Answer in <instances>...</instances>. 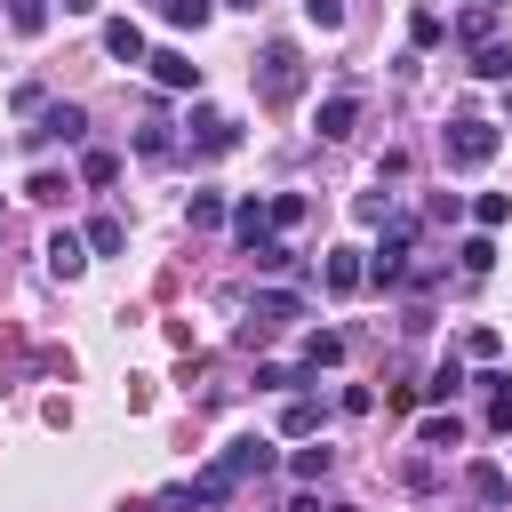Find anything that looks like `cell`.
Instances as JSON below:
<instances>
[{
	"mask_svg": "<svg viewBox=\"0 0 512 512\" xmlns=\"http://www.w3.org/2000/svg\"><path fill=\"white\" fill-rule=\"evenodd\" d=\"M256 96H264L272 112L304 96V48H296V40H264V56H256Z\"/></svg>",
	"mask_w": 512,
	"mask_h": 512,
	"instance_id": "obj_1",
	"label": "cell"
},
{
	"mask_svg": "<svg viewBox=\"0 0 512 512\" xmlns=\"http://www.w3.org/2000/svg\"><path fill=\"white\" fill-rule=\"evenodd\" d=\"M496 160V120H480V112H464V120H448V168H488Z\"/></svg>",
	"mask_w": 512,
	"mask_h": 512,
	"instance_id": "obj_2",
	"label": "cell"
},
{
	"mask_svg": "<svg viewBox=\"0 0 512 512\" xmlns=\"http://www.w3.org/2000/svg\"><path fill=\"white\" fill-rule=\"evenodd\" d=\"M408 240H416V216H392V224H384V248L368 256V280H376V288L408 280Z\"/></svg>",
	"mask_w": 512,
	"mask_h": 512,
	"instance_id": "obj_3",
	"label": "cell"
},
{
	"mask_svg": "<svg viewBox=\"0 0 512 512\" xmlns=\"http://www.w3.org/2000/svg\"><path fill=\"white\" fill-rule=\"evenodd\" d=\"M216 472H224L232 488H248V480H264V472H272V440H232V448L216 456Z\"/></svg>",
	"mask_w": 512,
	"mask_h": 512,
	"instance_id": "obj_4",
	"label": "cell"
},
{
	"mask_svg": "<svg viewBox=\"0 0 512 512\" xmlns=\"http://www.w3.org/2000/svg\"><path fill=\"white\" fill-rule=\"evenodd\" d=\"M24 136H32V144H80L88 120H80V104H40V120H32Z\"/></svg>",
	"mask_w": 512,
	"mask_h": 512,
	"instance_id": "obj_5",
	"label": "cell"
},
{
	"mask_svg": "<svg viewBox=\"0 0 512 512\" xmlns=\"http://www.w3.org/2000/svg\"><path fill=\"white\" fill-rule=\"evenodd\" d=\"M248 320H256V328H248V344H256V336H264V328H280V320H304V296H288V288H264V296H256V312H248Z\"/></svg>",
	"mask_w": 512,
	"mask_h": 512,
	"instance_id": "obj_6",
	"label": "cell"
},
{
	"mask_svg": "<svg viewBox=\"0 0 512 512\" xmlns=\"http://www.w3.org/2000/svg\"><path fill=\"white\" fill-rule=\"evenodd\" d=\"M144 64H152V80H160V88H200V64H192L184 48H152Z\"/></svg>",
	"mask_w": 512,
	"mask_h": 512,
	"instance_id": "obj_7",
	"label": "cell"
},
{
	"mask_svg": "<svg viewBox=\"0 0 512 512\" xmlns=\"http://www.w3.org/2000/svg\"><path fill=\"white\" fill-rule=\"evenodd\" d=\"M192 144H200V152H232V144H240V120H232V112H192Z\"/></svg>",
	"mask_w": 512,
	"mask_h": 512,
	"instance_id": "obj_8",
	"label": "cell"
},
{
	"mask_svg": "<svg viewBox=\"0 0 512 512\" xmlns=\"http://www.w3.org/2000/svg\"><path fill=\"white\" fill-rule=\"evenodd\" d=\"M464 488H472L480 504H496V512L512 504V480H504V464H488V456H480V464H464Z\"/></svg>",
	"mask_w": 512,
	"mask_h": 512,
	"instance_id": "obj_9",
	"label": "cell"
},
{
	"mask_svg": "<svg viewBox=\"0 0 512 512\" xmlns=\"http://www.w3.org/2000/svg\"><path fill=\"white\" fill-rule=\"evenodd\" d=\"M352 128H360V96H352V88H336V96L320 104V136L336 144V136H352Z\"/></svg>",
	"mask_w": 512,
	"mask_h": 512,
	"instance_id": "obj_10",
	"label": "cell"
},
{
	"mask_svg": "<svg viewBox=\"0 0 512 512\" xmlns=\"http://www.w3.org/2000/svg\"><path fill=\"white\" fill-rule=\"evenodd\" d=\"M104 48H112L120 64H144V24H136V16H112V24H104Z\"/></svg>",
	"mask_w": 512,
	"mask_h": 512,
	"instance_id": "obj_11",
	"label": "cell"
},
{
	"mask_svg": "<svg viewBox=\"0 0 512 512\" xmlns=\"http://www.w3.org/2000/svg\"><path fill=\"white\" fill-rule=\"evenodd\" d=\"M368 280V264H360V248H328V296H352Z\"/></svg>",
	"mask_w": 512,
	"mask_h": 512,
	"instance_id": "obj_12",
	"label": "cell"
},
{
	"mask_svg": "<svg viewBox=\"0 0 512 512\" xmlns=\"http://www.w3.org/2000/svg\"><path fill=\"white\" fill-rule=\"evenodd\" d=\"M80 264H88V240H80V232H56V240H48V272H56V280H72Z\"/></svg>",
	"mask_w": 512,
	"mask_h": 512,
	"instance_id": "obj_13",
	"label": "cell"
},
{
	"mask_svg": "<svg viewBox=\"0 0 512 512\" xmlns=\"http://www.w3.org/2000/svg\"><path fill=\"white\" fill-rule=\"evenodd\" d=\"M336 360H344V336L336 328H312L304 336V368H336Z\"/></svg>",
	"mask_w": 512,
	"mask_h": 512,
	"instance_id": "obj_14",
	"label": "cell"
},
{
	"mask_svg": "<svg viewBox=\"0 0 512 512\" xmlns=\"http://www.w3.org/2000/svg\"><path fill=\"white\" fill-rule=\"evenodd\" d=\"M280 432H288V440H312V432H320V400H288V408H280Z\"/></svg>",
	"mask_w": 512,
	"mask_h": 512,
	"instance_id": "obj_15",
	"label": "cell"
},
{
	"mask_svg": "<svg viewBox=\"0 0 512 512\" xmlns=\"http://www.w3.org/2000/svg\"><path fill=\"white\" fill-rule=\"evenodd\" d=\"M472 72H480V80H512V48H504V40H480V48H472Z\"/></svg>",
	"mask_w": 512,
	"mask_h": 512,
	"instance_id": "obj_16",
	"label": "cell"
},
{
	"mask_svg": "<svg viewBox=\"0 0 512 512\" xmlns=\"http://www.w3.org/2000/svg\"><path fill=\"white\" fill-rule=\"evenodd\" d=\"M488 32H496V8H480V0H472V8L456 16V40H464V48H480Z\"/></svg>",
	"mask_w": 512,
	"mask_h": 512,
	"instance_id": "obj_17",
	"label": "cell"
},
{
	"mask_svg": "<svg viewBox=\"0 0 512 512\" xmlns=\"http://www.w3.org/2000/svg\"><path fill=\"white\" fill-rule=\"evenodd\" d=\"M264 224H272V232L304 224V192H272V200H264Z\"/></svg>",
	"mask_w": 512,
	"mask_h": 512,
	"instance_id": "obj_18",
	"label": "cell"
},
{
	"mask_svg": "<svg viewBox=\"0 0 512 512\" xmlns=\"http://www.w3.org/2000/svg\"><path fill=\"white\" fill-rule=\"evenodd\" d=\"M232 232H240V248H256V240L272 232V224H264V200H240V208H232Z\"/></svg>",
	"mask_w": 512,
	"mask_h": 512,
	"instance_id": "obj_19",
	"label": "cell"
},
{
	"mask_svg": "<svg viewBox=\"0 0 512 512\" xmlns=\"http://www.w3.org/2000/svg\"><path fill=\"white\" fill-rule=\"evenodd\" d=\"M88 248H96V256H120V248H128V224H120V216H96V224H88Z\"/></svg>",
	"mask_w": 512,
	"mask_h": 512,
	"instance_id": "obj_20",
	"label": "cell"
},
{
	"mask_svg": "<svg viewBox=\"0 0 512 512\" xmlns=\"http://www.w3.org/2000/svg\"><path fill=\"white\" fill-rule=\"evenodd\" d=\"M416 392H424V400H456V392H464V360H440L432 384H416Z\"/></svg>",
	"mask_w": 512,
	"mask_h": 512,
	"instance_id": "obj_21",
	"label": "cell"
},
{
	"mask_svg": "<svg viewBox=\"0 0 512 512\" xmlns=\"http://www.w3.org/2000/svg\"><path fill=\"white\" fill-rule=\"evenodd\" d=\"M8 24H16L24 40H40V32H48V0H8Z\"/></svg>",
	"mask_w": 512,
	"mask_h": 512,
	"instance_id": "obj_22",
	"label": "cell"
},
{
	"mask_svg": "<svg viewBox=\"0 0 512 512\" xmlns=\"http://www.w3.org/2000/svg\"><path fill=\"white\" fill-rule=\"evenodd\" d=\"M480 384H488V424L512 432V376H480Z\"/></svg>",
	"mask_w": 512,
	"mask_h": 512,
	"instance_id": "obj_23",
	"label": "cell"
},
{
	"mask_svg": "<svg viewBox=\"0 0 512 512\" xmlns=\"http://www.w3.org/2000/svg\"><path fill=\"white\" fill-rule=\"evenodd\" d=\"M456 440H464L456 416H424V424H416V448H456Z\"/></svg>",
	"mask_w": 512,
	"mask_h": 512,
	"instance_id": "obj_24",
	"label": "cell"
},
{
	"mask_svg": "<svg viewBox=\"0 0 512 512\" xmlns=\"http://www.w3.org/2000/svg\"><path fill=\"white\" fill-rule=\"evenodd\" d=\"M504 216H512V200H504V192H480V200H472V224H480V232H496Z\"/></svg>",
	"mask_w": 512,
	"mask_h": 512,
	"instance_id": "obj_25",
	"label": "cell"
},
{
	"mask_svg": "<svg viewBox=\"0 0 512 512\" xmlns=\"http://www.w3.org/2000/svg\"><path fill=\"white\" fill-rule=\"evenodd\" d=\"M248 256H256V264H264V272H288V264H296V248H288V240H272V232H264V240H256V248H248Z\"/></svg>",
	"mask_w": 512,
	"mask_h": 512,
	"instance_id": "obj_26",
	"label": "cell"
},
{
	"mask_svg": "<svg viewBox=\"0 0 512 512\" xmlns=\"http://www.w3.org/2000/svg\"><path fill=\"white\" fill-rule=\"evenodd\" d=\"M456 256H464V272H472V280H480V272H488V264H496V240H488V232H472V240H464V248H456Z\"/></svg>",
	"mask_w": 512,
	"mask_h": 512,
	"instance_id": "obj_27",
	"label": "cell"
},
{
	"mask_svg": "<svg viewBox=\"0 0 512 512\" xmlns=\"http://www.w3.org/2000/svg\"><path fill=\"white\" fill-rule=\"evenodd\" d=\"M208 8H216V0H160V16H168V24H192V32L208 24Z\"/></svg>",
	"mask_w": 512,
	"mask_h": 512,
	"instance_id": "obj_28",
	"label": "cell"
},
{
	"mask_svg": "<svg viewBox=\"0 0 512 512\" xmlns=\"http://www.w3.org/2000/svg\"><path fill=\"white\" fill-rule=\"evenodd\" d=\"M440 32H448V24H440L432 8H416V16H408V40H416V48H440Z\"/></svg>",
	"mask_w": 512,
	"mask_h": 512,
	"instance_id": "obj_29",
	"label": "cell"
},
{
	"mask_svg": "<svg viewBox=\"0 0 512 512\" xmlns=\"http://www.w3.org/2000/svg\"><path fill=\"white\" fill-rule=\"evenodd\" d=\"M24 192H32V200H40V208H56V200H64V192H72V184H64V176H56V168H40V176H32V184H24Z\"/></svg>",
	"mask_w": 512,
	"mask_h": 512,
	"instance_id": "obj_30",
	"label": "cell"
},
{
	"mask_svg": "<svg viewBox=\"0 0 512 512\" xmlns=\"http://www.w3.org/2000/svg\"><path fill=\"white\" fill-rule=\"evenodd\" d=\"M224 224V200L216 192H192V232H216Z\"/></svg>",
	"mask_w": 512,
	"mask_h": 512,
	"instance_id": "obj_31",
	"label": "cell"
},
{
	"mask_svg": "<svg viewBox=\"0 0 512 512\" xmlns=\"http://www.w3.org/2000/svg\"><path fill=\"white\" fill-rule=\"evenodd\" d=\"M112 176H120L112 152H88V160H80V184H112Z\"/></svg>",
	"mask_w": 512,
	"mask_h": 512,
	"instance_id": "obj_32",
	"label": "cell"
},
{
	"mask_svg": "<svg viewBox=\"0 0 512 512\" xmlns=\"http://www.w3.org/2000/svg\"><path fill=\"white\" fill-rule=\"evenodd\" d=\"M464 352H472V360H496V352H504V336H496V328H472V336H464Z\"/></svg>",
	"mask_w": 512,
	"mask_h": 512,
	"instance_id": "obj_33",
	"label": "cell"
},
{
	"mask_svg": "<svg viewBox=\"0 0 512 512\" xmlns=\"http://www.w3.org/2000/svg\"><path fill=\"white\" fill-rule=\"evenodd\" d=\"M256 384H264V392H296V384H304V368H256Z\"/></svg>",
	"mask_w": 512,
	"mask_h": 512,
	"instance_id": "obj_34",
	"label": "cell"
},
{
	"mask_svg": "<svg viewBox=\"0 0 512 512\" xmlns=\"http://www.w3.org/2000/svg\"><path fill=\"white\" fill-rule=\"evenodd\" d=\"M328 472V448H296V480H320Z\"/></svg>",
	"mask_w": 512,
	"mask_h": 512,
	"instance_id": "obj_35",
	"label": "cell"
},
{
	"mask_svg": "<svg viewBox=\"0 0 512 512\" xmlns=\"http://www.w3.org/2000/svg\"><path fill=\"white\" fill-rule=\"evenodd\" d=\"M304 16H312L320 32H336V24H344V8H336V0H304Z\"/></svg>",
	"mask_w": 512,
	"mask_h": 512,
	"instance_id": "obj_36",
	"label": "cell"
},
{
	"mask_svg": "<svg viewBox=\"0 0 512 512\" xmlns=\"http://www.w3.org/2000/svg\"><path fill=\"white\" fill-rule=\"evenodd\" d=\"M88 8H96V0H64V16H88Z\"/></svg>",
	"mask_w": 512,
	"mask_h": 512,
	"instance_id": "obj_37",
	"label": "cell"
},
{
	"mask_svg": "<svg viewBox=\"0 0 512 512\" xmlns=\"http://www.w3.org/2000/svg\"><path fill=\"white\" fill-rule=\"evenodd\" d=\"M480 8H504V0H480Z\"/></svg>",
	"mask_w": 512,
	"mask_h": 512,
	"instance_id": "obj_38",
	"label": "cell"
},
{
	"mask_svg": "<svg viewBox=\"0 0 512 512\" xmlns=\"http://www.w3.org/2000/svg\"><path fill=\"white\" fill-rule=\"evenodd\" d=\"M240 8H256V0H240Z\"/></svg>",
	"mask_w": 512,
	"mask_h": 512,
	"instance_id": "obj_39",
	"label": "cell"
}]
</instances>
